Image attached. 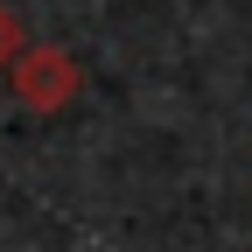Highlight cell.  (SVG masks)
Wrapping results in <instances>:
<instances>
[{"label": "cell", "mask_w": 252, "mask_h": 252, "mask_svg": "<svg viewBox=\"0 0 252 252\" xmlns=\"http://www.w3.org/2000/svg\"><path fill=\"white\" fill-rule=\"evenodd\" d=\"M7 84H14V98L28 112H63L77 98V63L63 56L56 42H28L14 63H7Z\"/></svg>", "instance_id": "6da1fadb"}, {"label": "cell", "mask_w": 252, "mask_h": 252, "mask_svg": "<svg viewBox=\"0 0 252 252\" xmlns=\"http://www.w3.org/2000/svg\"><path fill=\"white\" fill-rule=\"evenodd\" d=\"M21 49H28V28H21V14H14V7H0V70H7Z\"/></svg>", "instance_id": "7a4b0ae2"}]
</instances>
